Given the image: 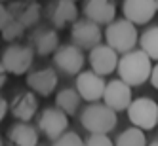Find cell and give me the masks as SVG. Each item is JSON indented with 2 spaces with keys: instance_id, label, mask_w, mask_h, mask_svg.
Wrapping results in <instances>:
<instances>
[{
  "instance_id": "obj_1",
  "label": "cell",
  "mask_w": 158,
  "mask_h": 146,
  "mask_svg": "<svg viewBox=\"0 0 158 146\" xmlns=\"http://www.w3.org/2000/svg\"><path fill=\"white\" fill-rule=\"evenodd\" d=\"M152 59L143 49H133L124 53L118 61V78L126 82L130 87H139L151 80L152 72Z\"/></svg>"
},
{
  "instance_id": "obj_2",
  "label": "cell",
  "mask_w": 158,
  "mask_h": 146,
  "mask_svg": "<svg viewBox=\"0 0 158 146\" xmlns=\"http://www.w3.org/2000/svg\"><path fill=\"white\" fill-rule=\"evenodd\" d=\"M118 123V114L109 108L103 101L101 103L86 105L80 112V125L89 135H109Z\"/></svg>"
},
{
  "instance_id": "obj_3",
  "label": "cell",
  "mask_w": 158,
  "mask_h": 146,
  "mask_svg": "<svg viewBox=\"0 0 158 146\" xmlns=\"http://www.w3.org/2000/svg\"><path fill=\"white\" fill-rule=\"evenodd\" d=\"M105 44L120 55L133 51L135 46L139 44L137 27L130 23L128 19H114L105 29Z\"/></svg>"
},
{
  "instance_id": "obj_4",
  "label": "cell",
  "mask_w": 158,
  "mask_h": 146,
  "mask_svg": "<svg viewBox=\"0 0 158 146\" xmlns=\"http://www.w3.org/2000/svg\"><path fill=\"white\" fill-rule=\"evenodd\" d=\"M35 49L29 44H10V46L2 51L0 63L4 65V69L8 70V74L12 76H23L29 74L32 63H35Z\"/></svg>"
},
{
  "instance_id": "obj_5",
  "label": "cell",
  "mask_w": 158,
  "mask_h": 146,
  "mask_svg": "<svg viewBox=\"0 0 158 146\" xmlns=\"http://www.w3.org/2000/svg\"><path fill=\"white\" fill-rule=\"evenodd\" d=\"M128 120L133 127L143 131H152L158 127V103L151 97H137L130 105Z\"/></svg>"
},
{
  "instance_id": "obj_6",
  "label": "cell",
  "mask_w": 158,
  "mask_h": 146,
  "mask_svg": "<svg viewBox=\"0 0 158 146\" xmlns=\"http://www.w3.org/2000/svg\"><path fill=\"white\" fill-rule=\"evenodd\" d=\"M84 65H86L84 49H80L71 42L59 46V49L53 53V69L65 76H78L84 70Z\"/></svg>"
},
{
  "instance_id": "obj_7",
  "label": "cell",
  "mask_w": 158,
  "mask_h": 146,
  "mask_svg": "<svg viewBox=\"0 0 158 146\" xmlns=\"http://www.w3.org/2000/svg\"><path fill=\"white\" fill-rule=\"evenodd\" d=\"M103 36H105V32L101 29V25H97L95 21L86 19V17L78 19L71 27V44L78 46L80 49L92 51L99 44H103Z\"/></svg>"
},
{
  "instance_id": "obj_8",
  "label": "cell",
  "mask_w": 158,
  "mask_h": 146,
  "mask_svg": "<svg viewBox=\"0 0 158 146\" xmlns=\"http://www.w3.org/2000/svg\"><path fill=\"white\" fill-rule=\"evenodd\" d=\"M48 25L53 27L55 30H63L67 27H73L78 21V8L76 2L71 0H50L46 10H44Z\"/></svg>"
},
{
  "instance_id": "obj_9",
  "label": "cell",
  "mask_w": 158,
  "mask_h": 146,
  "mask_svg": "<svg viewBox=\"0 0 158 146\" xmlns=\"http://www.w3.org/2000/svg\"><path fill=\"white\" fill-rule=\"evenodd\" d=\"M36 127L53 142L69 131V116L57 106H46L36 118Z\"/></svg>"
},
{
  "instance_id": "obj_10",
  "label": "cell",
  "mask_w": 158,
  "mask_h": 146,
  "mask_svg": "<svg viewBox=\"0 0 158 146\" xmlns=\"http://www.w3.org/2000/svg\"><path fill=\"white\" fill-rule=\"evenodd\" d=\"M74 87H76L78 95L82 97V101H86L88 105H92V103H101L103 101L107 82L103 80V76L95 74L94 70H82L76 76Z\"/></svg>"
},
{
  "instance_id": "obj_11",
  "label": "cell",
  "mask_w": 158,
  "mask_h": 146,
  "mask_svg": "<svg viewBox=\"0 0 158 146\" xmlns=\"http://www.w3.org/2000/svg\"><path fill=\"white\" fill-rule=\"evenodd\" d=\"M29 46L40 57L53 55L59 49V34L50 25H38L29 32Z\"/></svg>"
},
{
  "instance_id": "obj_12",
  "label": "cell",
  "mask_w": 158,
  "mask_h": 146,
  "mask_svg": "<svg viewBox=\"0 0 158 146\" xmlns=\"http://www.w3.org/2000/svg\"><path fill=\"white\" fill-rule=\"evenodd\" d=\"M8 12L12 15V19L19 21L25 29H31V30L38 27L40 19L44 15L42 6L36 0H12L8 4Z\"/></svg>"
},
{
  "instance_id": "obj_13",
  "label": "cell",
  "mask_w": 158,
  "mask_h": 146,
  "mask_svg": "<svg viewBox=\"0 0 158 146\" xmlns=\"http://www.w3.org/2000/svg\"><path fill=\"white\" fill-rule=\"evenodd\" d=\"M88 61L92 70L99 76H109L114 70H118V53L112 49L107 44H99L97 48H94L92 51L88 53Z\"/></svg>"
},
{
  "instance_id": "obj_14",
  "label": "cell",
  "mask_w": 158,
  "mask_h": 146,
  "mask_svg": "<svg viewBox=\"0 0 158 146\" xmlns=\"http://www.w3.org/2000/svg\"><path fill=\"white\" fill-rule=\"evenodd\" d=\"M103 103L112 108L118 114V112H124L128 110L130 105L133 103V95H131V87L122 82L120 78L118 80H110L107 82V87H105V95H103Z\"/></svg>"
},
{
  "instance_id": "obj_15",
  "label": "cell",
  "mask_w": 158,
  "mask_h": 146,
  "mask_svg": "<svg viewBox=\"0 0 158 146\" xmlns=\"http://www.w3.org/2000/svg\"><path fill=\"white\" fill-rule=\"evenodd\" d=\"M59 76L57 70L53 66H46V69L31 70L27 74V85L32 93H36L40 97H50L55 89H57Z\"/></svg>"
},
{
  "instance_id": "obj_16",
  "label": "cell",
  "mask_w": 158,
  "mask_h": 146,
  "mask_svg": "<svg viewBox=\"0 0 158 146\" xmlns=\"http://www.w3.org/2000/svg\"><path fill=\"white\" fill-rule=\"evenodd\" d=\"M122 14H124V19H128L135 27L147 25L158 14L156 0H124Z\"/></svg>"
},
{
  "instance_id": "obj_17",
  "label": "cell",
  "mask_w": 158,
  "mask_h": 146,
  "mask_svg": "<svg viewBox=\"0 0 158 146\" xmlns=\"http://www.w3.org/2000/svg\"><path fill=\"white\" fill-rule=\"evenodd\" d=\"M82 14L97 25H110L116 19V0H84Z\"/></svg>"
},
{
  "instance_id": "obj_18",
  "label": "cell",
  "mask_w": 158,
  "mask_h": 146,
  "mask_svg": "<svg viewBox=\"0 0 158 146\" xmlns=\"http://www.w3.org/2000/svg\"><path fill=\"white\" fill-rule=\"evenodd\" d=\"M10 112L12 116L21 121V123H29L38 112V95L32 91H21L14 97V101L10 103Z\"/></svg>"
},
{
  "instance_id": "obj_19",
  "label": "cell",
  "mask_w": 158,
  "mask_h": 146,
  "mask_svg": "<svg viewBox=\"0 0 158 146\" xmlns=\"http://www.w3.org/2000/svg\"><path fill=\"white\" fill-rule=\"evenodd\" d=\"M38 127L31 123H14L6 133L8 146H38Z\"/></svg>"
},
{
  "instance_id": "obj_20",
  "label": "cell",
  "mask_w": 158,
  "mask_h": 146,
  "mask_svg": "<svg viewBox=\"0 0 158 146\" xmlns=\"http://www.w3.org/2000/svg\"><path fill=\"white\" fill-rule=\"evenodd\" d=\"M80 103H82V97L78 95L76 87H63L55 95V106L63 110L67 116H74L76 110L80 108Z\"/></svg>"
},
{
  "instance_id": "obj_21",
  "label": "cell",
  "mask_w": 158,
  "mask_h": 146,
  "mask_svg": "<svg viewBox=\"0 0 158 146\" xmlns=\"http://www.w3.org/2000/svg\"><path fill=\"white\" fill-rule=\"evenodd\" d=\"M139 49H143L152 61L158 63V25L149 27L139 36Z\"/></svg>"
},
{
  "instance_id": "obj_22",
  "label": "cell",
  "mask_w": 158,
  "mask_h": 146,
  "mask_svg": "<svg viewBox=\"0 0 158 146\" xmlns=\"http://www.w3.org/2000/svg\"><path fill=\"white\" fill-rule=\"evenodd\" d=\"M114 146H149V144H147V135H145V131L131 125L128 129H124L118 137H116Z\"/></svg>"
},
{
  "instance_id": "obj_23",
  "label": "cell",
  "mask_w": 158,
  "mask_h": 146,
  "mask_svg": "<svg viewBox=\"0 0 158 146\" xmlns=\"http://www.w3.org/2000/svg\"><path fill=\"white\" fill-rule=\"evenodd\" d=\"M25 27L19 23V21H15V19H10L8 21V25L2 29V32H0V34H2V40L4 42H10V44H15L19 38H23L25 36Z\"/></svg>"
},
{
  "instance_id": "obj_24",
  "label": "cell",
  "mask_w": 158,
  "mask_h": 146,
  "mask_svg": "<svg viewBox=\"0 0 158 146\" xmlns=\"http://www.w3.org/2000/svg\"><path fill=\"white\" fill-rule=\"evenodd\" d=\"M52 146H86V139H82L76 131H67L57 140H53Z\"/></svg>"
},
{
  "instance_id": "obj_25",
  "label": "cell",
  "mask_w": 158,
  "mask_h": 146,
  "mask_svg": "<svg viewBox=\"0 0 158 146\" xmlns=\"http://www.w3.org/2000/svg\"><path fill=\"white\" fill-rule=\"evenodd\" d=\"M86 146H114V142L109 139V135H89Z\"/></svg>"
},
{
  "instance_id": "obj_26",
  "label": "cell",
  "mask_w": 158,
  "mask_h": 146,
  "mask_svg": "<svg viewBox=\"0 0 158 146\" xmlns=\"http://www.w3.org/2000/svg\"><path fill=\"white\" fill-rule=\"evenodd\" d=\"M10 19H12V15H10V12H8V6H4L2 2H0V32H2V29L8 25Z\"/></svg>"
},
{
  "instance_id": "obj_27",
  "label": "cell",
  "mask_w": 158,
  "mask_h": 146,
  "mask_svg": "<svg viewBox=\"0 0 158 146\" xmlns=\"http://www.w3.org/2000/svg\"><path fill=\"white\" fill-rule=\"evenodd\" d=\"M10 112V103L0 95V121H4V118H6V114Z\"/></svg>"
},
{
  "instance_id": "obj_28",
  "label": "cell",
  "mask_w": 158,
  "mask_h": 146,
  "mask_svg": "<svg viewBox=\"0 0 158 146\" xmlns=\"http://www.w3.org/2000/svg\"><path fill=\"white\" fill-rule=\"evenodd\" d=\"M151 85L154 87V89H158V63L152 66V72H151Z\"/></svg>"
},
{
  "instance_id": "obj_29",
  "label": "cell",
  "mask_w": 158,
  "mask_h": 146,
  "mask_svg": "<svg viewBox=\"0 0 158 146\" xmlns=\"http://www.w3.org/2000/svg\"><path fill=\"white\" fill-rule=\"evenodd\" d=\"M6 80H8V70L4 69V65L0 63V89L6 85Z\"/></svg>"
},
{
  "instance_id": "obj_30",
  "label": "cell",
  "mask_w": 158,
  "mask_h": 146,
  "mask_svg": "<svg viewBox=\"0 0 158 146\" xmlns=\"http://www.w3.org/2000/svg\"><path fill=\"white\" fill-rule=\"evenodd\" d=\"M149 146H158V137H156V139H152V140L149 142Z\"/></svg>"
},
{
  "instance_id": "obj_31",
  "label": "cell",
  "mask_w": 158,
  "mask_h": 146,
  "mask_svg": "<svg viewBox=\"0 0 158 146\" xmlns=\"http://www.w3.org/2000/svg\"><path fill=\"white\" fill-rule=\"evenodd\" d=\"M0 146H4V144H2V137H0Z\"/></svg>"
},
{
  "instance_id": "obj_32",
  "label": "cell",
  "mask_w": 158,
  "mask_h": 146,
  "mask_svg": "<svg viewBox=\"0 0 158 146\" xmlns=\"http://www.w3.org/2000/svg\"><path fill=\"white\" fill-rule=\"evenodd\" d=\"M156 10H158V0H156Z\"/></svg>"
},
{
  "instance_id": "obj_33",
  "label": "cell",
  "mask_w": 158,
  "mask_h": 146,
  "mask_svg": "<svg viewBox=\"0 0 158 146\" xmlns=\"http://www.w3.org/2000/svg\"><path fill=\"white\" fill-rule=\"evenodd\" d=\"M71 2H78V0H71Z\"/></svg>"
},
{
  "instance_id": "obj_34",
  "label": "cell",
  "mask_w": 158,
  "mask_h": 146,
  "mask_svg": "<svg viewBox=\"0 0 158 146\" xmlns=\"http://www.w3.org/2000/svg\"><path fill=\"white\" fill-rule=\"evenodd\" d=\"M0 2H6V0H0Z\"/></svg>"
},
{
  "instance_id": "obj_35",
  "label": "cell",
  "mask_w": 158,
  "mask_h": 146,
  "mask_svg": "<svg viewBox=\"0 0 158 146\" xmlns=\"http://www.w3.org/2000/svg\"><path fill=\"white\" fill-rule=\"evenodd\" d=\"M36 2H38V0H36Z\"/></svg>"
}]
</instances>
